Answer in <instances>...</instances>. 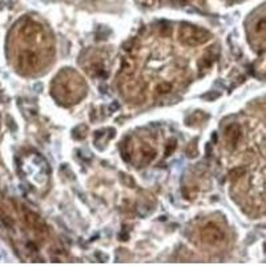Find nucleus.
<instances>
[{
    "label": "nucleus",
    "mask_w": 266,
    "mask_h": 266,
    "mask_svg": "<svg viewBox=\"0 0 266 266\" xmlns=\"http://www.w3.org/2000/svg\"><path fill=\"white\" fill-rule=\"evenodd\" d=\"M211 39V34L204 28H200L193 24H181L178 28V40L181 44L188 47H197V45L205 44Z\"/></svg>",
    "instance_id": "f257e3e1"
},
{
    "label": "nucleus",
    "mask_w": 266,
    "mask_h": 266,
    "mask_svg": "<svg viewBox=\"0 0 266 266\" xmlns=\"http://www.w3.org/2000/svg\"><path fill=\"white\" fill-rule=\"evenodd\" d=\"M200 238L206 245L218 246L225 241V231L214 222H206L200 229Z\"/></svg>",
    "instance_id": "f03ea898"
},
{
    "label": "nucleus",
    "mask_w": 266,
    "mask_h": 266,
    "mask_svg": "<svg viewBox=\"0 0 266 266\" xmlns=\"http://www.w3.org/2000/svg\"><path fill=\"white\" fill-rule=\"evenodd\" d=\"M241 128L238 124L233 123V124H229V125L225 128V133H224V137H225V144L231 149H234L238 145V142L241 140Z\"/></svg>",
    "instance_id": "7ed1b4c3"
},
{
    "label": "nucleus",
    "mask_w": 266,
    "mask_h": 266,
    "mask_svg": "<svg viewBox=\"0 0 266 266\" xmlns=\"http://www.w3.org/2000/svg\"><path fill=\"white\" fill-rule=\"evenodd\" d=\"M250 35L256 40H264V39H266V12L261 14L256 20L253 21Z\"/></svg>",
    "instance_id": "20e7f679"
},
{
    "label": "nucleus",
    "mask_w": 266,
    "mask_h": 266,
    "mask_svg": "<svg viewBox=\"0 0 266 266\" xmlns=\"http://www.w3.org/2000/svg\"><path fill=\"white\" fill-rule=\"evenodd\" d=\"M213 48H214V47H211V48L205 52L204 57H202V63H204V67H205V68L206 67L212 66V64L214 63V59H216V52H214Z\"/></svg>",
    "instance_id": "39448f33"
},
{
    "label": "nucleus",
    "mask_w": 266,
    "mask_h": 266,
    "mask_svg": "<svg viewBox=\"0 0 266 266\" xmlns=\"http://www.w3.org/2000/svg\"><path fill=\"white\" fill-rule=\"evenodd\" d=\"M172 90V84L171 83H168V81H161L157 84L156 87V93L157 95H168L169 92Z\"/></svg>",
    "instance_id": "423d86ee"
},
{
    "label": "nucleus",
    "mask_w": 266,
    "mask_h": 266,
    "mask_svg": "<svg viewBox=\"0 0 266 266\" xmlns=\"http://www.w3.org/2000/svg\"><path fill=\"white\" fill-rule=\"evenodd\" d=\"M155 157H156V152L152 151L151 148H144V149L141 151V160H142L144 164L151 162Z\"/></svg>",
    "instance_id": "0eeeda50"
},
{
    "label": "nucleus",
    "mask_w": 266,
    "mask_h": 266,
    "mask_svg": "<svg viewBox=\"0 0 266 266\" xmlns=\"http://www.w3.org/2000/svg\"><path fill=\"white\" fill-rule=\"evenodd\" d=\"M141 4L145 5V7H153V5L157 4L159 0H139Z\"/></svg>",
    "instance_id": "6e6552de"
}]
</instances>
